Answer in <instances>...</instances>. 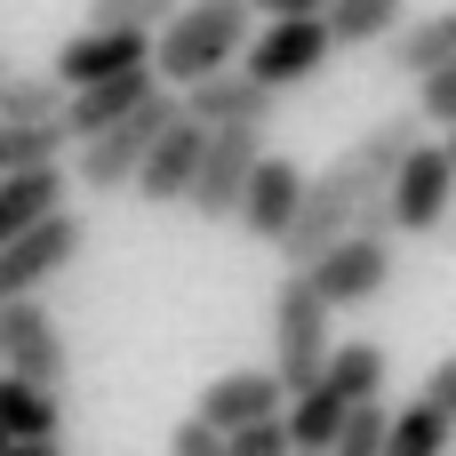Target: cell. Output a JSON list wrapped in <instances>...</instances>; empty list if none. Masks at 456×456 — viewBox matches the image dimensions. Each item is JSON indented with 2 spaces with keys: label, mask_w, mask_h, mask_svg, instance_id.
I'll list each match as a JSON object with an SVG mask.
<instances>
[{
  "label": "cell",
  "mask_w": 456,
  "mask_h": 456,
  "mask_svg": "<svg viewBox=\"0 0 456 456\" xmlns=\"http://www.w3.org/2000/svg\"><path fill=\"white\" fill-rule=\"evenodd\" d=\"M361 200H369V192L353 184V168H345V160H329L321 176H305L297 216H289V232H281V248H273V256H281L289 273H305L313 256H329V248L353 232V208H361Z\"/></svg>",
  "instance_id": "4"
},
{
  "label": "cell",
  "mask_w": 456,
  "mask_h": 456,
  "mask_svg": "<svg viewBox=\"0 0 456 456\" xmlns=\"http://www.w3.org/2000/svg\"><path fill=\"white\" fill-rule=\"evenodd\" d=\"M297 192H305V168L281 160V152H265L256 176H248V192H240V208H232V224H240L256 248H281V232H289V216H297Z\"/></svg>",
  "instance_id": "13"
},
{
  "label": "cell",
  "mask_w": 456,
  "mask_h": 456,
  "mask_svg": "<svg viewBox=\"0 0 456 456\" xmlns=\"http://www.w3.org/2000/svg\"><path fill=\"white\" fill-rule=\"evenodd\" d=\"M417 401H425L433 417H449V425H456V353L433 361V377H425V393H417Z\"/></svg>",
  "instance_id": "30"
},
{
  "label": "cell",
  "mask_w": 456,
  "mask_h": 456,
  "mask_svg": "<svg viewBox=\"0 0 456 456\" xmlns=\"http://www.w3.org/2000/svg\"><path fill=\"white\" fill-rule=\"evenodd\" d=\"M224 456H289V425L281 417H256V425L224 433Z\"/></svg>",
  "instance_id": "29"
},
{
  "label": "cell",
  "mask_w": 456,
  "mask_h": 456,
  "mask_svg": "<svg viewBox=\"0 0 456 456\" xmlns=\"http://www.w3.org/2000/svg\"><path fill=\"white\" fill-rule=\"evenodd\" d=\"M0 456H64V441H8Z\"/></svg>",
  "instance_id": "33"
},
{
  "label": "cell",
  "mask_w": 456,
  "mask_h": 456,
  "mask_svg": "<svg viewBox=\"0 0 456 456\" xmlns=\"http://www.w3.org/2000/svg\"><path fill=\"white\" fill-rule=\"evenodd\" d=\"M176 120V96L168 88H152L128 120H112V128H96V136H80L72 144V176H80V192H128L136 184V160L152 152V136Z\"/></svg>",
  "instance_id": "3"
},
{
  "label": "cell",
  "mask_w": 456,
  "mask_h": 456,
  "mask_svg": "<svg viewBox=\"0 0 456 456\" xmlns=\"http://www.w3.org/2000/svg\"><path fill=\"white\" fill-rule=\"evenodd\" d=\"M417 120L456 128V64H441V72H425V80H417Z\"/></svg>",
  "instance_id": "28"
},
{
  "label": "cell",
  "mask_w": 456,
  "mask_h": 456,
  "mask_svg": "<svg viewBox=\"0 0 456 456\" xmlns=\"http://www.w3.org/2000/svg\"><path fill=\"white\" fill-rule=\"evenodd\" d=\"M281 385H273V369H224L216 385H200V425L208 433H240V425H256V417H281Z\"/></svg>",
  "instance_id": "15"
},
{
  "label": "cell",
  "mask_w": 456,
  "mask_h": 456,
  "mask_svg": "<svg viewBox=\"0 0 456 456\" xmlns=\"http://www.w3.org/2000/svg\"><path fill=\"white\" fill-rule=\"evenodd\" d=\"M64 128L56 120H24V128H0V176H24V168H64Z\"/></svg>",
  "instance_id": "24"
},
{
  "label": "cell",
  "mask_w": 456,
  "mask_h": 456,
  "mask_svg": "<svg viewBox=\"0 0 456 456\" xmlns=\"http://www.w3.org/2000/svg\"><path fill=\"white\" fill-rule=\"evenodd\" d=\"M176 16V0H88V32H160Z\"/></svg>",
  "instance_id": "26"
},
{
  "label": "cell",
  "mask_w": 456,
  "mask_h": 456,
  "mask_svg": "<svg viewBox=\"0 0 456 456\" xmlns=\"http://www.w3.org/2000/svg\"><path fill=\"white\" fill-rule=\"evenodd\" d=\"M168 456H224V433H208L200 417H184V425L168 433Z\"/></svg>",
  "instance_id": "31"
},
{
  "label": "cell",
  "mask_w": 456,
  "mask_h": 456,
  "mask_svg": "<svg viewBox=\"0 0 456 456\" xmlns=\"http://www.w3.org/2000/svg\"><path fill=\"white\" fill-rule=\"evenodd\" d=\"M56 104H64V88H56L48 72H8V80H0V128L56 120Z\"/></svg>",
  "instance_id": "25"
},
{
  "label": "cell",
  "mask_w": 456,
  "mask_h": 456,
  "mask_svg": "<svg viewBox=\"0 0 456 456\" xmlns=\"http://www.w3.org/2000/svg\"><path fill=\"white\" fill-rule=\"evenodd\" d=\"M441 152H449V168H456V128H449V144H441Z\"/></svg>",
  "instance_id": "34"
},
{
  "label": "cell",
  "mask_w": 456,
  "mask_h": 456,
  "mask_svg": "<svg viewBox=\"0 0 456 456\" xmlns=\"http://www.w3.org/2000/svg\"><path fill=\"white\" fill-rule=\"evenodd\" d=\"M176 104H184V120H192L200 136H216V128H265V120H273V88H256L240 64L216 72V80H200V88H184Z\"/></svg>",
  "instance_id": "14"
},
{
  "label": "cell",
  "mask_w": 456,
  "mask_h": 456,
  "mask_svg": "<svg viewBox=\"0 0 456 456\" xmlns=\"http://www.w3.org/2000/svg\"><path fill=\"white\" fill-rule=\"evenodd\" d=\"M56 433H64V401L0 369V441H56Z\"/></svg>",
  "instance_id": "21"
},
{
  "label": "cell",
  "mask_w": 456,
  "mask_h": 456,
  "mask_svg": "<svg viewBox=\"0 0 456 456\" xmlns=\"http://www.w3.org/2000/svg\"><path fill=\"white\" fill-rule=\"evenodd\" d=\"M200 144H208V136H200V128L184 120V104H176V120H168V128L152 136V152L136 160V184H128V192H136L144 208H176V200L192 192V168H200Z\"/></svg>",
  "instance_id": "12"
},
{
  "label": "cell",
  "mask_w": 456,
  "mask_h": 456,
  "mask_svg": "<svg viewBox=\"0 0 456 456\" xmlns=\"http://www.w3.org/2000/svg\"><path fill=\"white\" fill-rule=\"evenodd\" d=\"M321 393H337L345 409H369V401H385V345H369V337H345V345H329V361H321V377H313Z\"/></svg>",
  "instance_id": "18"
},
{
  "label": "cell",
  "mask_w": 456,
  "mask_h": 456,
  "mask_svg": "<svg viewBox=\"0 0 456 456\" xmlns=\"http://www.w3.org/2000/svg\"><path fill=\"white\" fill-rule=\"evenodd\" d=\"M80 216L72 208H56V216H40L32 232H16L8 248H0V305H24V297H40L56 273H72V256H80Z\"/></svg>",
  "instance_id": "7"
},
{
  "label": "cell",
  "mask_w": 456,
  "mask_h": 456,
  "mask_svg": "<svg viewBox=\"0 0 456 456\" xmlns=\"http://www.w3.org/2000/svg\"><path fill=\"white\" fill-rule=\"evenodd\" d=\"M64 192H72V176H64V168H24V176H0V248H8L16 232H32L40 216L72 208Z\"/></svg>",
  "instance_id": "19"
},
{
  "label": "cell",
  "mask_w": 456,
  "mask_h": 456,
  "mask_svg": "<svg viewBox=\"0 0 456 456\" xmlns=\"http://www.w3.org/2000/svg\"><path fill=\"white\" fill-rule=\"evenodd\" d=\"M144 96H152V72H120V80H96V88H72V96L56 104V128H64V144H80V136L128 120Z\"/></svg>",
  "instance_id": "17"
},
{
  "label": "cell",
  "mask_w": 456,
  "mask_h": 456,
  "mask_svg": "<svg viewBox=\"0 0 456 456\" xmlns=\"http://www.w3.org/2000/svg\"><path fill=\"white\" fill-rule=\"evenodd\" d=\"M329 345H337V313L313 297V281H305V273H289V281H281V297H273V385H281L289 401H297V393H313V377H321Z\"/></svg>",
  "instance_id": "2"
},
{
  "label": "cell",
  "mask_w": 456,
  "mask_h": 456,
  "mask_svg": "<svg viewBox=\"0 0 456 456\" xmlns=\"http://www.w3.org/2000/svg\"><path fill=\"white\" fill-rule=\"evenodd\" d=\"M248 32H256V16L240 0H176V16L152 32V88L184 96V88L232 72L240 48H248Z\"/></svg>",
  "instance_id": "1"
},
{
  "label": "cell",
  "mask_w": 456,
  "mask_h": 456,
  "mask_svg": "<svg viewBox=\"0 0 456 456\" xmlns=\"http://www.w3.org/2000/svg\"><path fill=\"white\" fill-rule=\"evenodd\" d=\"M385 456H456V425L433 417L425 401H401L385 409Z\"/></svg>",
  "instance_id": "23"
},
{
  "label": "cell",
  "mask_w": 456,
  "mask_h": 456,
  "mask_svg": "<svg viewBox=\"0 0 456 456\" xmlns=\"http://www.w3.org/2000/svg\"><path fill=\"white\" fill-rule=\"evenodd\" d=\"M449 208H456V168H449V152L441 144H417L409 160H401V176L385 184V224L393 232H441L449 224Z\"/></svg>",
  "instance_id": "10"
},
{
  "label": "cell",
  "mask_w": 456,
  "mask_h": 456,
  "mask_svg": "<svg viewBox=\"0 0 456 456\" xmlns=\"http://www.w3.org/2000/svg\"><path fill=\"white\" fill-rule=\"evenodd\" d=\"M256 160H265V128H216V136L200 144V168H192L184 208H192V216H208V224H232V208H240V192H248Z\"/></svg>",
  "instance_id": "5"
},
{
  "label": "cell",
  "mask_w": 456,
  "mask_h": 456,
  "mask_svg": "<svg viewBox=\"0 0 456 456\" xmlns=\"http://www.w3.org/2000/svg\"><path fill=\"white\" fill-rule=\"evenodd\" d=\"M393 64L401 72H441V64H456V8H433V16H409L401 32H393Z\"/></svg>",
  "instance_id": "22"
},
{
  "label": "cell",
  "mask_w": 456,
  "mask_h": 456,
  "mask_svg": "<svg viewBox=\"0 0 456 456\" xmlns=\"http://www.w3.org/2000/svg\"><path fill=\"white\" fill-rule=\"evenodd\" d=\"M0 80H8V64H0Z\"/></svg>",
  "instance_id": "35"
},
{
  "label": "cell",
  "mask_w": 456,
  "mask_h": 456,
  "mask_svg": "<svg viewBox=\"0 0 456 456\" xmlns=\"http://www.w3.org/2000/svg\"><path fill=\"white\" fill-rule=\"evenodd\" d=\"M337 48H329V32H321V16H281V24H265V32H248V48H240V72L256 80V88H297V80H313L321 64H329Z\"/></svg>",
  "instance_id": "8"
},
{
  "label": "cell",
  "mask_w": 456,
  "mask_h": 456,
  "mask_svg": "<svg viewBox=\"0 0 456 456\" xmlns=\"http://www.w3.org/2000/svg\"><path fill=\"white\" fill-rule=\"evenodd\" d=\"M120 72H152V32H72L56 40L48 56V80L72 96V88H96V80H120Z\"/></svg>",
  "instance_id": "11"
},
{
  "label": "cell",
  "mask_w": 456,
  "mask_h": 456,
  "mask_svg": "<svg viewBox=\"0 0 456 456\" xmlns=\"http://www.w3.org/2000/svg\"><path fill=\"white\" fill-rule=\"evenodd\" d=\"M305 281H313V297L329 305V313H353V305H377L385 289H393V240H369V232H345L329 256H313L305 265Z\"/></svg>",
  "instance_id": "9"
},
{
  "label": "cell",
  "mask_w": 456,
  "mask_h": 456,
  "mask_svg": "<svg viewBox=\"0 0 456 456\" xmlns=\"http://www.w3.org/2000/svg\"><path fill=\"white\" fill-rule=\"evenodd\" d=\"M0 449H8V441H0Z\"/></svg>",
  "instance_id": "36"
},
{
  "label": "cell",
  "mask_w": 456,
  "mask_h": 456,
  "mask_svg": "<svg viewBox=\"0 0 456 456\" xmlns=\"http://www.w3.org/2000/svg\"><path fill=\"white\" fill-rule=\"evenodd\" d=\"M401 24H409L401 0H321V32H329V48H377V40H393Z\"/></svg>",
  "instance_id": "20"
},
{
  "label": "cell",
  "mask_w": 456,
  "mask_h": 456,
  "mask_svg": "<svg viewBox=\"0 0 456 456\" xmlns=\"http://www.w3.org/2000/svg\"><path fill=\"white\" fill-rule=\"evenodd\" d=\"M289 456H297V449H289Z\"/></svg>",
  "instance_id": "37"
},
{
  "label": "cell",
  "mask_w": 456,
  "mask_h": 456,
  "mask_svg": "<svg viewBox=\"0 0 456 456\" xmlns=\"http://www.w3.org/2000/svg\"><path fill=\"white\" fill-rule=\"evenodd\" d=\"M0 369L24 377V385H40V393H56L72 377V345H64V329H56V313L40 297L0 305Z\"/></svg>",
  "instance_id": "6"
},
{
  "label": "cell",
  "mask_w": 456,
  "mask_h": 456,
  "mask_svg": "<svg viewBox=\"0 0 456 456\" xmlns=\"http://www.w3.org/2000/svg\"><path fill=\"white\" fill-rule=\"evenodd\" d=\"M417 144H425V120H417V112H393V120L361 128V136H353V144H345L337 160L353 168V184H361V192H385V184L401 176V160H409Z\"/></svg>",
  "instance_id": "16"
},
{
  "label": "cell",
  "mask_w": 456,
  "mask_h": 456,
  "mask_svg": "<svg viewBox=\"0 0 456 456\" xmlns=\"http://www.w3.org/2000/svg\"><path fill=\"white\" fill-rule=\"evenodd\" d=\"M248 16H265V24H281V16H321V0H240Z\"/></svg>",
  "instance_id": "32"
},
{
  "label": "cell",
  "mask_w": 456,
  "mask_h": 456,
  "mask_svg": "<svg viewBox=\"0 0 456 456\" xmlns=\"http://www.w3.org/2000/svg\"><path fill=\"white\" fill-rule=\"evenodd\" d=\"M329 456H385V401L353 409V417H345V433L329 441Z\"/></svg>",
  "instance_id": "27"
}]
</instances>
